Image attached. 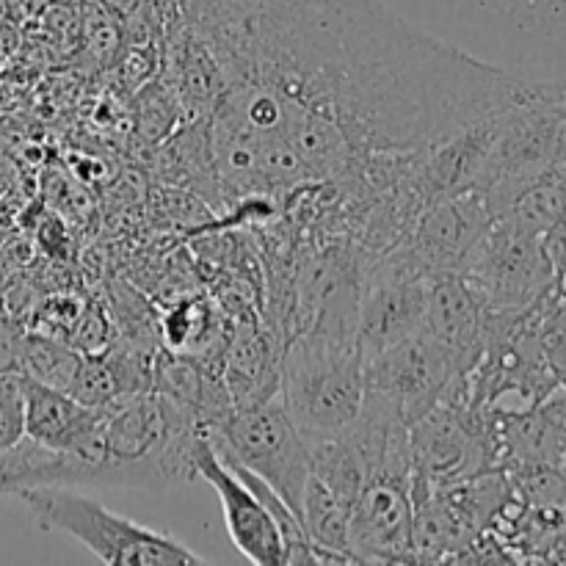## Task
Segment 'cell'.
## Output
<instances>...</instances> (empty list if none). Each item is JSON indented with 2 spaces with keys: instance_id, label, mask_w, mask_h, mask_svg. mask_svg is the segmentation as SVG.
<instances>
[{
  "instance_id": "cell-11",
  "label": "cell",
  "mask_w": 566,
  "mask_h": 566,
  "mask_svg": "<svg viewBox=\"0 0 566 566\" xmlns=\"http://www.w3.org/2000/svg\"><path fill=\"white\" fill-rule=\"evenodd\" d=\"M409 446L415 473L437 490L473 479V470L481 464L479 437L446 403H437L429 415L409 426Z\"/></svg>"
},
{
  "instance_id": "cell-10",
  "label": "cell",
  "mask_w": 566,
  "mask_h": 566,
  "mask_svg": "<svg viewBox=\"0 0 566 566\" xmlns=\"http://www.w3.org/2000/svg\"><path fill=\"white\" fill-rule=\"evenodd\" d=\"M492 221L484 193H451L420 210L403 247L429 271H457Z\"/></svg>"
},
{
  "instance_id": "cell-20",
  "label": "cell",
  "mask_w": 566,
  "mask_h": 566,
  "mask_svg": "<svg viewBox=\"0 0 566 566\" xmlns=\"http://www.w3.org/2000/svg\"><path fill=\"white\" fill-rule=\"evenodd\" d=\"M542 346H545V354L553 368L566 376V310L553 315L551 326H547L545 337H542Z\"/></svg>"
},
{
  "instance_id": "cell-3",
  "label": "cell",
  "mask_w": 566,
  "mask_h": 566,
  "mask_svg": "<svg viewBox=\"0 0 566 566\" xmlns=\"http://www.w3.org/2000/svg\"><path fill=\"white\" fill-rule=\"evenodd\" d=\"M276 401L307 446L343 434L365 407V357L357 335L307 329L287 343Z\"/></svg>"
},
{
  "instance_id": "cell-16",
  "label": "cell",
  "mask_w": 566,
  "mask_h": 566,
  "mask_svg": "<svg viewBox=\"0 0 566 566\" xmlns=\"http://www.w3.org/2000/svg\"><path fill=\"white\" fill-rule=\"evenodd\" d=\"M497 219L536 238L566 219V160L525 182Z\"/></svg>"
},
{
  "instance_id": "cell-24",
  "label": "cell",
  "mask_w": 566,
  "mask_h": 566,
  "mask_svg": "<svg viewBox=\"0 0 566 566\" xmlns=\"http://www.w3.org/2000/svg\"><path fill=\"white\" fill-rule=\"evenodd\" d=\"M562 103H564V116H566V77L562 81Z\"/></svg>"
},
{
  "instance_id": "cell-12",
  "label": "cell",
  "mask_w": 566,
  "mask_h": 566,
  "mask_svg": "<svg viewBox=\"0 0 566 566\" xmlns=\"http://www.w3.org/2000/svg\"><path fill=\"white\" fill-rule=\"evenodd\" d=\"M486 307L457 271H434L420 332L434 337L464 365L475 357L484 335Z\"/></svg>"
},
{
  "instance_id": "cell-14",
  "label": "cell",
  "mask_w": 566,
  "mask_h": 566,
  "mask_svg": "<svg viewBox=\"0 0 566 566\" xmlns=\"http://www.w3.org/2000/svg\"><path fill=\"white\" fill-rule=\"evenodd\" d=\"M36 486H77V470L66 453L22 437L0 453V501Z\"/></svg>"
},
{
  "instance_id": "cell-26",
  "label": "cell",
  "mask_w": 566,
  "mask_h": 566,
  "mask_svg": "<svg viewBox=\"0 0 566 566\" xmlns=\"http://www.w3.org/2000/svg\"><path fill=\"white\" fill-rule=\"evenodd\" d=\"M562 282H564V285H566V276H564V280H562Z\"/></svg>"
},
{
  "instance_id": "cell-25",
  "label": "cell",
  "mask_w": 566,
  "mask_h": 566,
  "mask_svg": "<svg viewBox=\"0 0 566 566\" xmlns=\"http://www.w3.org/2000/svg\"><path fill=\"white\" fill-rule=\"evenodd\" d=\"M175 3H177V6H180V14H182V9H186V6H188V3H191V0H175Z\"/></svg>"
},
{
  "instance_id": "cell-17",
  "label": "cell",
  "mask_w": 566,
  "mask_h": 566,
  "mask_svg": "<svg viewBox=\"0 0 566 566\" xmlns=\"http://www.w3.org/2000/svg\"><path fill=\"white\" fill-rule=\"evenodd\" d=\"M81 354L48 337H25L17 352V370L55 390H70Z\"/></svg>"
},
{
  "instance_id": "cell-8",
  "label": "cell",
  "mask_w": 566,
  "mask_h": 566,
  "mask_svg": "<svg viewBox=\"0 0 566 566\" xmlns=\"http://www.w3.org/2000/svg\"><path fill=\"white\" fill-rule=\"evenodd\" d=\"M431 274L434 271L426 269L407 247H398L368 271L357 291L354 326L365 363L420 332Z\"/></svg>"
},
{
  "instance_id": "cell-15",
  "label": "cell",
  "mask_w": 566,
  "mask_h": 566,
  "mask_svg": "<svg viewBox=\"0 0 566 566\" xmlns=\"http://www.w3.org/2000/svg\"><path fill=\"white\" fill-rule=\"evenodd\" d=\"M302 520L310 542L321 551L324 564H357L348 553V520H352V503L343 501L332 492L324 481L310 473L302 497Z\"/></svg>"
},
{
  "instance_id": "cell-1",
  "label": "cell",
  "mask_w": 566,
  "mask_h": 566,
  "mask_svg": "<svg viewBox=\"0 0 566 566\" xmlns=\"http://www.w3.org/2000/svg\"><path fill=\"white\" fill-rule=\"evenodd\" d=\"M188 28L224 75L213 142L235 188L423 158L542 86L437 42L381 0L205 6Z\"/></svg>"
},
{
  "instance_id": "cell-18",
  "label": "cell",
  "mask_w": 566,
  "mask_h": 566,
  "mask_svg": "<svg viewBox=\"0 0 566 566\" xmlns=\"http://www.w3.org/2000/svg\"><path fill=\"white\" fill-rule=\"evenodd\" d=\"M25 437V385L20 370H0V453Z\"/></svg>"
},
{
  "instance_id": "cell-6",
  "label": "cell",
  "mask_w": 566,
  "mask_h": 566,
  "mask_svg": "<svg viewBox=\"0 0 566 566\" xmlns=\"http://www.w3.org/2000/svg\"><path fill=\"white\" fill-rule=\"evenodd\" d=\"M415 459L409 429L392 440L352 503L348 553L357 564L412 562Z\"/></svg>"
},
{
  "instance_id": "cell-2",
  "label": "cell",
  "mask_w": 566,
  "mask_h": 566,
  "mask_svg": "<svg viewBox=\"0 0 566 566\" xmlns=\"http://www.w3.org/2000/svg\"><path fill=\"white\" fill-rule=\"evenodd\" d=\"M401 20L525 83L566 77V0H381Z\"/></svg>"
},
{
  "instance_id": "cell-7",
  "label": "cell",
  "mask_w": 566,
  "mask_h": 566,
  "mask_svg": "<svg viewBox=\"0 0 566 566\" xmlns=\"http://www.w3.org/2000/svg\"><path fill=\"white\" fill-rule=\"evenodd\" d=\"M486 313H523L545 298L558 276L542 249V238L495 219L457 269Z\"/></svg>"
},
{
  "instance_id": "cell-21",
  "label": "cell",
  "mask_w": 566,
  "mask_h": 566,
  "mask_svg": "<svg viewBox=\"0 0 566 566\" xmlns=\"http://www.w3.org/2000/svg\"><path fill=\"white\" fill-rule=\"evenodd\" d=\"M542 249H545L547 260H551L553 271H556L558 282L566 276V219L553 224L551 230L542 235Z\"/></svg>"
},
{
  "instance_id": "cell-9",
  "label": "cell",
  "mask_w": 566,
  "mask_h": 566,
  "mask_svg": "<svg viewBox=\"0 0 566 566\" xmlns=\"http://www.w3.org/2000/svg\"><path fill=\"white\" fill-rule=\"evenodd\" d=\"M459 374L462 363L442 343L415 332L365 363V392L412 426L442 403Z\"/></svg>"
},
{
  "instance_id": "cell-5",
  "label": "cell",
  "mask_w": 566,
  "mask_h": 566,
  "mask_svg": "<svg viewBox=\"0 0 566 566\" xmlns=\"http://www.w3.org/2000/svg\"><path fill=\"white\" fill-rule=\"evenodd\" d=\"M216 453L271 486L287 506L302 514L304 486L313 473L310 446L276 396L271 401L235 407L208 431Z\"/></svg>"
},
{
  "instance_id": "cell-4",
  "label": "cell",
  "mask_w": 566,
  "mask_h": 566,
  "mask_svg": "<svg viewBox=\"0 0 566 566\" xmlns=\"http://www.w3.org/2000/svg\"><path fill=\"white\" fill-rule=\"evenodd\" d=\"M28 514L44 534H64L81 542L108 566H208L210 562L166 531L149 528L111 512L77 486H36L22 492Z\"/></svg>"
},
{
  "instance_id": "cell-13",
  "label": "cell",
  "mask_w": 566,
  "mask_h": 566,
  "mask_svg": "<svg viewBox=\"0 0 566 566\" xmlns=\"http://www.w3.org/2000/svg\"><path fill=\"white\" fill-rule=\"evenodd\" d=\"M25 385V437L61 453H75L103 420L105 407H86L66 390L28 379Z\"/></svg>"
},
{
  "instance_id": "cell-22",
  "label": "cell",
  "mask_w": 566,
  "mask_h": 566,
  "mask_svg": "<svg viewBox=\"0 0 566 566\" xmlns=\"http://www.w3.org/2000/svg\"><path fill=\"white\" fill-rule=\"evenodd\" d=\"M99 3H103V6H108V9L114 11V14L119 17L122 22H125L127 17H133V14H136V11L142 9V6L147 3V0H99Z\"/></svg>"
},
{
  "instance_id": "cell-19",
  "label": "cell",
  "mask_w": 566,
  "mask_h": 566,
  "mask_svg": "<svg viewBox=\"0 0 566 566\" xmlns=\"http://www.w3.org/2000/svg\"><path fill=\"white\" fill-rule=\"evenodd\" d=\"M205 326H208V315L202 313L199 304H180L166 318V340H169V346L182 348L191 340H199Z\"/></svg>"
},
{
  "instance_id": "cell-23",
  "label": "cell",
  "mask_w": 566,
  "mask_h": 566,
  "mask_svg": "<svg viewBox=\"0 0 566 566\" xmlns=\"http://www.w3.org/2000/svg\"><path fill=\"white\" fill-rule=\"evenodd\" d=\"M193 3H216V6H247V3H254V0H191L188 6ZM186 6V9H188Z\"/></svg>"
}]
</instances>
